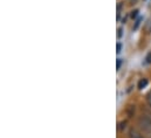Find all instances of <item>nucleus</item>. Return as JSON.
<instances>
[{
    "label": "nucleus",
    "instance_id": "f257e3e1",
    "mask_svg": "<svg viewBox=\"0 0 151 138\" xmlns=\"http://www.w3.org/2000/svg\"><path fill=\"white\" fill-rule=\"evenodd\" d=\"M139 124L141 128L143 129L144 132H147L148 135H151V121L148 118H141L139 119Z\"/></svg>",
    "mask_w": 151,
    "mask_h": 138
},
{
    "label": "nucleus",
    "instance_id": "f03ea898",
    "mask_svg": "<svg viewBox=\"0 0 151 138\" xmlns=\"http://www.w3.org/2000/svg\"><path fill=\"white\" fill-rule=\"evenodd\" d=\"M129 136H130V138H144L138 131H136L135 129H131L129 131Z\"/></svg>",
    "mask_w": 151,
    "mask_h": 138
},
{
    "label": "nucleus",
    "instance_id": "7ed1b4c3",
    "mask_svg": "<svg viewBox=\"0 0 151 138\" xmlns=\"http://www.w3.org/2000/svg\"><path fill=\"white\" fill-rule=\"evenodd\" d=\"M148 80L147 78H142L139 82H138V89H144L147 86H148Z\"/></svg>",
    "mask_w": 151,
    "mask_h": 138
},
{
    "label": "nucleus",
    "instance_id": "20e7f679",
    "mask_svg": "<svg viewBox=\"0 0 151 138\" xmlns=\"http://www.w3.org/2000/svg\"><path fill=\"white\" fill-rule=\"evenodd\" d=\"M121 65H122V60L121 59H117V61H116V69L117 70L121 68Z\"/></svg>",
    "mask_w": 151,
    "mask_h": 138
},
{
    "label": "nucleus",
    "instance_id": "39448f33",
    "mask_svg": "<svg viewBox=\"0 0 151 138\" xmlns=\"http://www.w3.org/2000/svg\"><path fill=\"white\" fill-rule=\"evenodd\" d=\"M122 50V43H117L116 45V53H121Z\"/></svg>",
    "mask_w": 151,
    "mask_h": 138
},
{
    "label": "nucleus",
    "instance_id": "423d86ee",
    "mask_svg": "<svg viewBox=\"0 0 151 138\" xmlns=\"http://www.w3.org/2000/svg\"><path fill=\"white\" fill-rule=\"evenodd\" d=\"M122 34H123V29H122V28H118V29H117V37L121 39V37H122Z\"/></svg>",
    "mask_w": 151,
    "mask_h": 138
},
{
    "label": "nucleus",
    "instance_id": "0eeeda50",
    "mask_svg": "<svg viewBox=\"0 0 151 138\" xmlns=\"http://www.w3.org/2000/svg\"><path fill=\"white\" fill-rule=\"evenodd\" d=\"M141 21H142V19L139 18L137 21H136V24H135V26H134V29H137L138 28V26H139V24H141Z\"/></svg>",
    "mask_w": 151,
    "mask_h": 138
},
{
    "label": "nucleus",
    "instance_id": "6e6552de",
    "mask_svg": "<svg viewBox=\"0 0 151 138\" xmlns=\"http://www.w3.org/2000/svg\"><path fill=\"white\" fill-rule=\"evenodd\" d=\"M145 60H147V63H151V52L147 55V59Z\"/></svg>",
    "mask_w": 151,
    "mask_h": 138
},
{
    "label": "nucleus",
    "instance_id": "1a4fd4ad",
    "mask_svg": "<svg viewBox=\"0 0 151 138\" xmlns=\"http://www.w3.org/2000/svg\"><path fill=\"white\" fill-rule=\"evenodd\" d=\"M148 102H149V104H150V106H151V91L148 94Z\"/></svg>",
    "mask_w": 151,
    "mask_h": 138
},
{
    "label": "nucleus",
    "instance_id": "9d476101",
    "mask_svg": "<svg viewBox=\"0 0 151 138\" xmlns=\"http://www.w3.org/2000/svg\"><path fill=\"white\" fill-rule=\"evenodd\" d=\"M123 128H125V122H122L121 123V130H123Z\"/></svg>",
    "mask_w": 151,
    "mask_h": 138
},
{
    "label": "nucleus",
    "instance_id": "9b49d317",
    "mask_svg": "<svg viewBox=\"0 0 151 138\" xmlns=\"http://www.w3.org/2000/svg\"><path fill=\"white\" fill-rule=\"evenodd\" d=\"M137 13H138V11H135V12H132V18H134V17H136V15H137Z\"/></svg>",
    "mask_w": 151,
    "mask_h": 138
}]
</instances>
